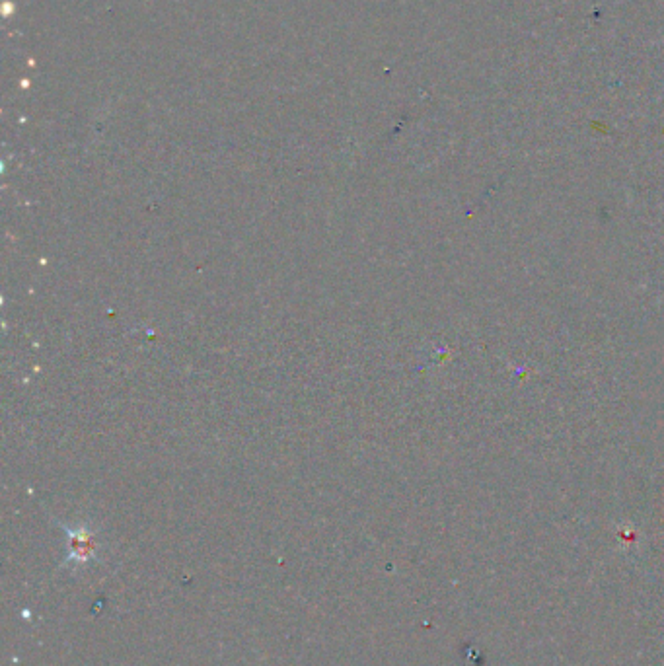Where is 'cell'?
<instances>
[{
	"mask_svg": "<svg viewBox=\"0 0 664 666\" xmlns=\"http://www.w3.org/2000/svg\"><path fill=\"white\" fill-rule=\"evenodd\" d=\"M71 534V561L74 563H84V561H90L92 555H96V540H94V534L92 532H86L84 528H78V530H69Z\"/></svg>",
	"mask_w": 664,
	"mask_h": 666,
	"instance_id": "obj_1",
	"label": "cell"
}]
</instances>
